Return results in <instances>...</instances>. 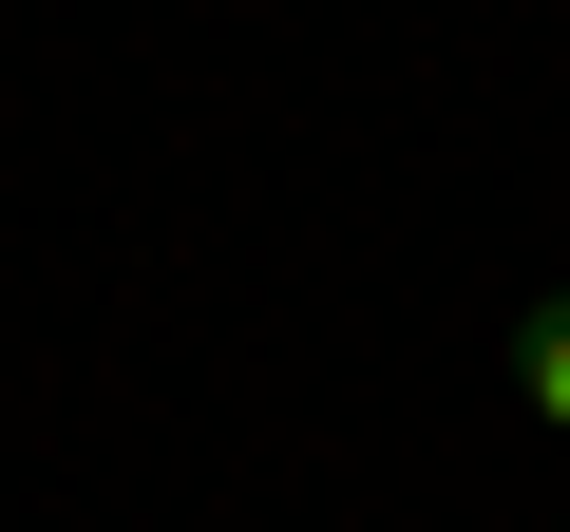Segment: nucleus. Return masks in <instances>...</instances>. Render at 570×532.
<instances>
[{
    "label": "nucleus",
    "instance_id": "f257e3e1",
    "mask_svg": "<svg viewBox=\"0 0 570 532\" xmlns=\"http://www.w3.org/2000/svg\"><path fill=\"white\" fill-rule=\"evenodd\" d=\"M513 400H532V418H551V437H570V286H551V305H532V324H513Z\"/></svg>",
    "mask_w": 570,
    "mask_h": 532
}]
</instances>
